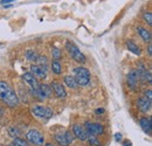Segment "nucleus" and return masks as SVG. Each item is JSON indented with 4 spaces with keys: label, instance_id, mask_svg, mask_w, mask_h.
<instances>
[{
    "label": "nucleus",
    "instance_id": "f257e3e1",
    "mask_svg": "<svg viewBox=\"0 0 152 146\" xmlns=\"http://www.w3.org/2000/svg\"><path fill=\"white\" fill-rule=\"evenodd\" d=\"M0 101L11 109L17 108L19 105L18 95L6 81H0Z\"/></svg>",
    "mask_w": 152,
    "mask_h": 146
},
{
    "label": "nucleus",
    "instance_id": "f03ea898",
    "mask_svg": "<svg viewBox=\"0 0 152 146\" xmlns=\"http://www.w3.org/2000/svg\"><path fill=\"white\" fill-rule=\"evenodd\" d=\"M74 77H75L77 84L81 85V87L89 85L90 80H91L90 72L87 68H84V67H77L75 70H74Z\"/></svg>",
    "mask_w": 152,
    "mask_h": 146
},
{
    "label": "nucleus",
    "instance_id": "7ed1b4c3",
    "mask_svg": "<svg viewBox=\"0 0 152 146\" xmlns=\"http://www.w3.org/2000/svg\"><path fill=\"white\" fill-rule=\"evenodd\" d=\"M66 49H67V52L69 53L70 57H72L75 62H77V63L83 64V63L87 61V58H86L84 54L78 49V47L76 46L74 42H72V41H67V42H66Z\"/></svg>",
    "mask_w": 152,
    "mask_h": 146
},
{
    "label": "nucleus",
    "instance_id": "20e7f679",
    "mask_svg": "<svg viewBox=\"0 0 152 146\" xmlns=\"http://www.w3.org/2000/svg\"><path fill=\"white\" fill-rule=\"evenodd\" d=\"M31 112L33 116L38 117L40 119H43V120H48L53 117L54 112L53 110L48 107H43V105H34L31 108Z\"/></svg>",
    "mask_w": 152,
    "mask_h": 146
},
{
    "label": "nucleus",
    "instance_id": "39448f33",
    "mask_svg": "<svg viewBox=\"0 0 152 146\" xmlns=\"http://www.w3.org/2000/svg\"><path fill=\"white\" fill-rule=\"evenodd\" d=\"M26 140L34 146H42L45 144L43 134L39 130H35V128H32L26 133Z\"/></svg>",
    "mask_w": 152,
    "mask_h": 146
},
{
    "label": "nucleus",
    "instance_id": "423d86ee",
    "mask_svg": "<svg viewBox=\"0 0 152 146\" xmlns=\"http://www.w3.org/2000/svg\"><path fill=\"white\" fill-rule=\"evenodd\" d=\"M54 139L60 146H70L73 144L75 137L73 136L72 131H63L56 133L54 136Z\"/></svg>",
    "mask_w": 152,
    "mask_h": 146
},
{
    "label": "nucleus",
    "instance_id": "0eeeda50",
    "mask_svg": "<svg viewBox=\"0 0 152 146\" xmlns=\"http://www.w3.org/2000/svg\"><path fill=\"white\" fill-rule=\"evenodd\" d=\"M84 130L87 131L88 136H101L104 133V126L99 123H93V122H86L83 125Z\"/></svg>",
    "mask_w": 152,
    "mask_h": 146
},
{
    "label": "nucleus",
    "instance_id": "6e6552de",
    "mask_svg": "<svg viewBox=\"0 0 152 146\" xmlns=\"http://www.w3.org/2000/svg\"><path fill=\"white\" fill-rule=\"evenodd\" d=\"M34 93V96L39 98L40 101H45V99H47V98H49L50 96H52V89H50V85H48V84H45V83H40L39 84V88L35 90V91H33Z\"/></svg>",
    "mask_w": 152,
    "mask_h": 146
},
{
    "label": "nucleus",
    "instance_id": "1a4fd4ad",
    "mask_svg": "<svg viewBox=\"0 0 152 146\" xmlns=\"http://www.w3.org/2000/svg\"><path fill=\"white\" fill-rule=\"evenodd\" d=\"M126 82H128L129 88H130L132 91H137L138 84H139V78H138V74H137V70H136V69L130 70L129 74L126 75Z\"/></svg>",
    "mask_w": 152,
    "mask_h": 146
},
{
    "label": "nucleus",
    "instance_id": "9d476101",
    "mask_svg": "<svg viewBox=\"0 0 152 146\" xmlns=\"http://www.w3.org/2000/svg\"><path fill=\"white\" fill-rule=\"evenodd\" d=\"M137 74H138V78L140 80V82H143V83H149V84H151L152 82V77H151V73H150V70H148L146 69V67L144 66V64H139V67L137 68Z\"/></svg>",
    "mask_w": 152,
    "mask_h": 146
},
{
    "label": "nucleus",
    "instance_id": "9b49d317",
    "mask_svg": "<svg viewBox=\"0 0 152 146\" xmlns=\"http://www.w3.org/2000/svg\"><path fill=\"white\" fill-rule=\"evenodd\" d=\"M31 73L33 74L37 78H46L48 73V67L40 66L38 63H34L31 66Z\"/></svg>",
    "mask_w": 152,
    "mask_h": 146
},
{
    "label": "nucleus",
    "instance_id": "f8f14e48",
    "mask_svg": "<svg viewBox=\"0 0 152 146\" xmlns=\"http://www.w3.org/2000/svg\"><path fill=\"white\" fill-rule=\"evenodd\" d=\"M72 133H73V136L75 137L76 139H78V140H81V142H86L87 138H88L87 131L84 130L83 125H81V124H75V125L73 126Z\"/></svg>",
    "mask_w": 152,
    "mask_h": 146
},
{
    "label": "nucleus",
    "instance_id": "ddd939ff",
    "mask_svg": "<svg viewBox=\"0 0 152 146\" xmlns=\"http://www.w3.org/2000/svg\"><path fill=\"white\" fill-rule=\"evenodd\" d=\"M50 89L58 98H66L67 97V91L64 89V85H62V83H60V82L53 81L50 83Z\"/></svg>",
    "mask_w": 152,
    "mask_h": 146
},
{
    "label": "nucleus",
    "instance_id": "4468645a",
    "mask_svg": "<svg viewBox=\"0 0 152 146\" xmlns=\"http://www.w3.org/2000/svg\"><path fill=\"white\" fill-rule=\"evenodd\" d=\"M22 80L32 88V91H35L37 89L39 88V80L33 75V74L31 73V72H28V73H25L22 75Z\"/></svg>",
    "mask_w": 152,
    "mask_h": 146
},
{
    "label": "nucleus",
    "instance_id": "2eb2a0df",
    "mask_svg": "<svg viewBox=\"0 0 152 146\" xmlns=\"http://www.w3.org/2000/svg\"><path fill=\"white\" fill-rule=\"evenodd\" d=\"M152 107V101H150L149 98H146L145 96H142L137 99V108L140 110L143 113H146L151 110Z\"/></svg>",
    "mask_w": 152,
    "mask_h": 146
},
{
    "label": "nucleus",
    "instance_id": "dca6fc26",
    "mask_svg": "<svg viewBox=\"0 0 152 146\" xmlns=\"http://www.w3.org/2000/svg\"><path fill=\"white\" fill-rule=\"evenodd\" d=\"M139 126H140V128H142L146 134H150L152 130L151 118H150V117H146V116L139 118Z\"/></svg>",
    "mask_w": 152,
    "mask_h": 146
},
{
    "label": "nucleus",
    "instance_id": "f3484780",
    "mask_svg": "<svg viewBox=\"0 0 152 146\" xmlns=\"http://www.w3.org/2000/svg\"><path fill=\"white\" fill-rule=\"evenodd\" d=\"M137 32H138L139 36L143 39V41L149 42V43L151 42L152 35H151V32H150L149 29H146L145 27H138V28H137Z\"/></svg>",
    "mask_w": 152,
    "mask_h": 146
},
{
    "label": "nucleus",
    "instance_id": "a211bd4d",
    "mask_svg": "<svg viewBox=\"0 0 152 146\" xmlns=\"http://www.w3.org/2000/svg\"><path fill=\"white\" fill-rule=\"evenodd\" d=\"M126 48H128L131 53H133L134 55H137V56H140V55H142V50H140L139 46H138L137 43H134L133 41H131V40L126 41Z\"/></svg>",
    "mask_w": 152,
    "mask_h": 146
},
{
    "label": "nucleus",
    "instance_id": "6ab92c4d",
    "mask_svg": "<svg viewBox=\"0 0 152 146\" xmlns=\"http://www.w3.org/2000/svg\"><path fill=\"white\" fill-rule=\"evenodd\" d=\"M63 82H64V84H66L68 88H70V89H76V88L78 87V84H77V82H76L75 77H74V76H72V75H67V76H64Z\"/></svg>",
    "mask_w": 152,
    "mask_h": 146
},
{
    "label": "nucleus",
    "instance_id": "aec40b11",
    "mask_svg": "<svg viewBox=\"0 0 152 146\" xmlns=\"http://www.w3.org/2000/svg\"><path fill=\"white\" fill-rule=\"evenodd\" d=\"M50 69L55 75H61L62 74V64H61V62L57 61V60H53L52 63H50Z\"/></svg>",
    "mask_w": 152,
    "mask_h": 146
},
{
    "label": "nucleus",
    "instance_id": "412c9836",
    "mask_svg": "<svg viewBox=\"0 0 152 146\" xmlns=\"http://www.w3.org/2000/svg\"><path fill=\"white\" fill-rule=\"evenodd\" d=\"M12 146H29V143L20 137H14L12 142Z\"/></svg>",
    "mask_w": 152,
    "mask_h": 146
},
{
    "label": "nucleus",
    "instance_id": "4be33fe9",
    "mask_svg": "<svg viewBox=\"0 0 152 146\" xmlns=\"http://www.w3.org/2000/svg\"><path fill=\"white\" fill-rule=\"evenodd\" d=\"M87 140L90 146H101V142L98 140V138L96 136H88Z\"/></svg>",
    "mask_w": 152,
    "mask_h": 146
},
{
    "label": "nucleus",
    "instance_id": "5701e85b",
    "mask_svg": "<svg viewBox=\"0 0 152 146\" xmlns=\"http://www.w3.org/2000/svg\"><path fill=\"white\" fill-rule=\"evenodd\" d=\"M52 57H53V60H57V61L61 60L62 54H61L60 48H57V47H53L52 48Z\"/></svg>",
    "mask_w": 152,
    "mask_h": 146
},
{
    "label": "nucleus",
    "instance_id": "b1692460",
    "mask_svg": "<svg viewBox=\"0 0 152 146\" xmlns=\"http://www.w3.org/2000/svg\"><path fill=\"white\" fill-rule=\"evenodd\" d=\"M26 56H27V60L37 62L39 55H38V53H37V52H34V50H27V52H26Z\"/></svg>",
    "mask_w": 152,
    "mask_h": 146
},
{
    "label": "nucleus",
    "instance_id": "393cba45",
    "mask_svg": "<svg viewBox=\"0 0 152 146\" xmlns=\"http://www.w3.org/2000/svg\"><path fill=\"white\" fill-rule=\"evenodd\" d=\"M143 20L149 26H152V13L151 12H144L143 13Z\"/></svg>",
    "mask_w": 152,
    "mask_h": 146
},
{
    "label": "nucleus",
    "instance_id": "a878e982",
    "mask_svg": "<svg viewBox=\"0 0 152 146\" xmlns=\"http://www.w3.org/2000/svg\"><path fill=\"white\" fill-rule=\"evenodd\" d=\"M144 96H145L146 98H149L150 101H152V90H151V89L145 90V91H144Z\"/></svg>",
    "mask_w": 152,
    "mask_h": 146
},
{
    "label": "nucleus",
    "instance_id": "bb28decb",
    "mask_svg": "<svg viewBox=\"0 0 152 146\" xmlns=\"http://www.w3.org/2000/svg\"><path fill=\"white\" fill-rule=\"evenodd\" d=\"M122 139H123V137H122V134H121L119 132L115 133V140H116V142H122Z\"/></svg>",
    "mask_w": 152,
    "mask_h": 146
},
{
    "label": "nucleus",
    "instance_id": "cd10ccee",
    "mask_svg": "<svg viewBox=\"0 0 152 146\" xmlns=\"http://www.w3.org/2000/svg\"><path fill=\"white\" fill-rule=\"evenodd\" d=\"M104 111H105V110L103 109V108H101V109H96L95 110V113H96V115H102Z\"/></svg>",
    "mask_w": 152,
    "mask_h": 146
},
{
    "label": "nucleus",
    "instance_id": "c85d7f7f",
    "mask_svg": "<svg viewBox=\"0 0 152 146\" xmlns=\"http://www.w3.org/2000/svg\"><path fill=\"white\" fill-rule=\"evenodd\" d=\"M13 1H15V0H1V1H0V4H1V5H6V4L13 2Z\"/></svg>",
    "mask_w": 152,
    "mask_h": 146
},
{
    "label": "nucleus",
    "instance_id": "c756f323",
    "mask_svg": "<svg viewBox=\"0 0 152 146\" xmlns=\"http://www.w3.org/2000/svg\"><path fill=\"white\" fill-rule=\"evenodd\" d=\"M122 146H132V144H131V142H130V140H125V142H123Z\"/></svg>",
    "mask_w": 152,
    "mask_h": 146
},
{
    "label": "nucleus",
    "instance_id": "7c9ffc66",
    "mask_svg": "<svg viewBox=\"0 0 152 146\" xmlns=\"http://www.w3.org/2000/svg\"><path fill=\"white\" fill-rule=\"evenodd\" d=\"M148 53H149V56L151 57L152 56V46L151 45H149V46H148Z\"/></svg>",
    "mask_w": 152,
    "mask_h": 146
},
{
    "label": "nucleus",
    "instance_id": "2f4dec72",
    "mask_svg": "<svg viewBox=\"0 0 152 146\" xmlns=\"http://www.w3.org/2000/svg\"><path fill=\"white\" fill-rule=\"evenodd\" d=\"M45 146H55V145H54V144H46Z\"/></svg>",
    "mask_w": 152,
    "mask_h": 146
}]
</instances>
